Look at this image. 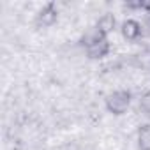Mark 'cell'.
I'll list each match as a JSON object with an SVG mask.
<instances>
[{
  "mask_svg": "<svg viewBox=\"0 0 150 150\" xmlns=\"http://www.w3.org/2000/svg\"><path fill=\"white\" fill-rule=\"evenodd\" d=\"M96 28L104 35V37H108L111 32H115V28H117V18H115V14L113 13H103L99 18H97V21H96Z\"/></svg>",
  "mask_w": 150,
  "mask_h": 150,
  "instance_id": "cell-5",
  "label": "cell"
},
{
  "mask_svg": "<svg viewBox=\"0 0 150 150\" xmlns=\"http://www.w3.org/2000/svg\"><path fill=\"white\" fill-rule=\"evenodd\" d=\"M143 13H145L146 20L150 21V0H146V2H145V6H143Z\"/></svg>",
  "mask_w": 150,
  "mask_h": 150,
  "instance_id": "cell-9",
  "label": "cell"
},
{
  "mask_svg": "<svg viewBox=\"0 0 150 150\" xmlns=\"http://www.w3.org/2000/svg\"><path fill=\"white\" fill-rule=\"evenodd\" d=\"M120 32H122V37L125 41L134 42L143 35V25L138 20H124L122 27H120Z\"/></svg>",
  "mask_w": 150,
  "mask_h": 150,
  "instance_id": "cell-4",
  "label": "cell"
},
{
  "mask_svg": "<svg viewBox=\"0 0 150 150\" xmlns=\"http://www.w3.org/2000/svg\"><path fill=\"white\" fill-rule=\"evenodd\" d=\"M57 21H58V9H57V4H53V2L44 4V6L35 13V25H37L39 28L53 27Z\"/></svg>",
  "mask_w": 150,
  "mask_h": 150,
  "instance_id": "cell-2",
  "label": "cell"
},
{
  "mask_svg": "<svg viewBox=\"0 0 150 150\" xmlns=\"http://www.w3.org/2000/svg\"><path fill=\"white\" fill-rule=\"evenodd\" d=\"M110 51H111V42H110L108 37H103L97 42L85 48V53H87V57L90 60H103L104 57L110 55Z\"/></svg>",
  "mask_w": 150,
  "mask_h": 150,
  "instance_id": "cell-3",
  "label": "cell"
},
{
  "mask_svg": "<svg viewBox=\"0 0 150 150\" xmlns=\"http://www.w3.org/2000/svg\"><path fill=\"white\" fill-rule=\"evenodd\" d=\"M139 110L145 113V115H150V88L143 90V94L139 96V103H138Z\"/></svg>",
  "mask_w": 150,
  "mask_h": 150,
  "instance_id": "cell-8",
  "label": "cell"
},
{
  "mask_svg": "<svg viewBox=\"0 0 150 150\" xmlns=\"http://www.w3.org/2000/svg\"><path fill=\"white\" fill-rule=\"evenodd\" d=\"M103 37H104V35L96 28V25H94V27H88V28H85V32H83L81 37H80V46H81V48H87V46L97 42V41L103 39Z\"/></svg>",
  "mask_w": 150,
  "mask_h": 150,
  "instance_id": "cell-7",
  "label": "cell"
},
{
  "mask_svg": "<svg viewBox=\"0 0 150 150\" xmlns=\"http://www.w3.org/2000/svg\"><path fill=\"white\" fill-rule=\"evenodd\" d=\"M131 99H132V94L131 90L127 88H118V90H113L106 96L104 99V106L106 110L111 113V115H125L131 108Z\"/></svg>",
  "mask_w": 150,
  "mask_h": 150,
  "instance_id": "cell-1",
  "label": "cell"
},
{
  "mask_svg": "<svg viewBox=\"0 0 150 150\" xmlns=\"http://www.w3.org/2000/svg\"><path fill=\"white\" fill-rule=\"evenodd\" d=\"M136 141L139 150H150V124H141L136 131Z\"/></svg>",
  "mask_w": 150,
  "mask_h": 150,
  "instance_id": "cell-6",
  "label": "cell"
}]
</instances>
